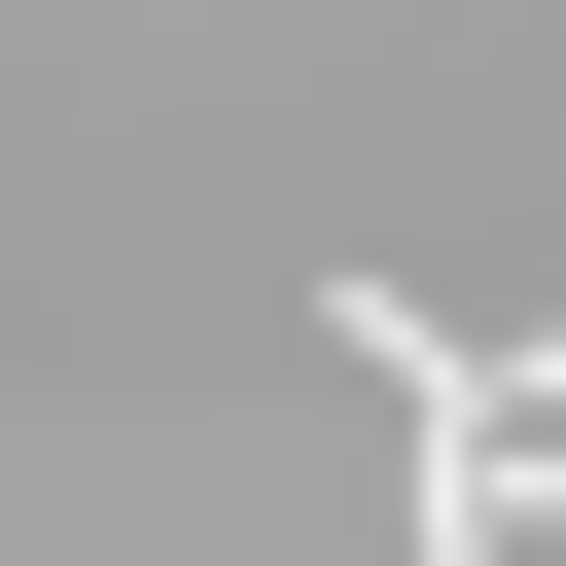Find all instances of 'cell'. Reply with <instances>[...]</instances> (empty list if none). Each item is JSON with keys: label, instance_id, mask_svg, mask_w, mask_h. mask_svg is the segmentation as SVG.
I'll use <instances>...</instances> for the list:
<instances>
[{"label": "cell", "instance_id": "obj_1", "mask_svg": "<svg viewBox=\"0 0 566 566\" xmlns=\"http://www.w3.org/2000/svg\"><path fill=\"white\" fill-rule=\"evenodd\" d=\"M424 566H566V531H531V495H460V531H424Z\"/></svg>", "mask_w": 566, "mask_h": 566}]
</instances>
